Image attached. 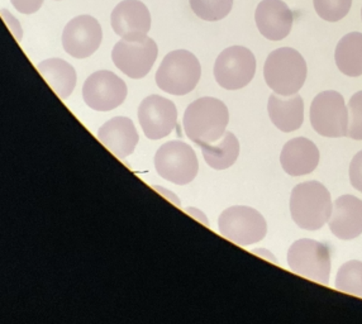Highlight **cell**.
<instances>
[{"label": "cell", "instance_id": "cell-16", "mask_svg": "<svg viewBox=\"0 0 362 324\" xmlns=\"http://www.w3.org/2000/svg\"><path fill=\"white\" fill-rule=\"evenodd\" d=\"M98 139L115 156L126 158L134 152L139 136L132 120L127 117H115L99 128Z\"/></svg>", "mask_w": 362, "mask_h": 324}, {"label": "cell", "instance_id": "cell-12", "mask_svg": "<svg viewBox=\"0 0 362 324\" xmlns=\"http://www.w3.org/2000/svg\"><path fill=\"white\" fill-rule=\"evenodd\" d=\"M139 120L147 139H165L175 129L177 109L174 103L163 96H147L139 104Z\"/></svg>", "mask_w": 362, "mask_h": 324}, {"label": "cell", "instance_id": "cell-27", "mask_svg": "<svg viewBox=\"0 0 362 324\" xmlns=\"http://www.w3.org/2000/svg\"><path fill=\"white\" fill-rule=\"evenodd\" d=\"M350 181L356 190L362 192V151L357 152L351 161Z\"/></svg>", "mask_w": 362, "mask_h": 324}, {"label": "cell", "instance_id": "cell-18", "mask_svg": "<svg viewBox=\"0 0 362 324\" xmlns=\"http://www.w3.org/2000/svg\"><path fill=\"white\" fill-rule=\"evenodd\" d=\"M280 162L285 173L290 176L308 175L313 173L320 163V151L310 139L296 137L285 144Z\"/></svg>", "mask_w": 362, "mask_h": 324}, {"label": "cell", "instance_id": "cell-23", "mask_svg": "<svg viewBox=\"0 0 362 324\" xmlns=\"http://www.w3.org/2000/svg\"><path fill=\"white\" fill-rule=\"evenodd\" d=\"M334 288L362 298V261L352 260L342 265L338 270Z\"/></svg>", "mask_w": 362, "mask_h": 324}, {"label": "cell", "instance_id": "cell-29", "mask_svg": "<svg viewBox=\"0 0 362 324\" xmlns=\"http://www.w3.org/2000/svg\"><path fill=\"white\" fill-rule=\"evenodd\" d=\"M152 189L155 190V192H158L160 195H163V198L168 199L170 203H173V204L176 205V207H181V202L179 197L176 195L175 192H171L169 189H166V187H163V186H157L152 185Z\"/></svg>", "mask_w": 362, "mask_h": 324}, {"label": "cell", "instance_id": "cell-8", "mask_svg": "<svg viewBox=\"0 0 362 324\" xmlns=\"http://www.w3.org/2000/svg\"><path fill=\"white\" fill-rule=\"evenodd\" d=\"M310 123L315 132L329 139H341L349 133V109L337 91H322L310 105Z\"/></svg>", "mask_w": 362, "mask_h": 324}, {"label": "cell", "instance_id": "cell-22", "mask_svg": "<svg viewBox=\"0 0 362 324\" xmlns=\"http://www.w3.org/2000/svg\"><path fill=\"white\" fill-rule=\"evenodd\" d=\"M202 154L208 166L214 170L230 168L240 155V142L232 132H226L222 139L213 144H200Z\"/></svg>", "mask_w": 362, "mask_h": 324}, {"label": "cell", "instance_id": "cell-13", "mask_svg": "<svg viewBox=\"0 0 362 324\" xmlns=\"http://www.w3.org/2000/svg\"><path fill=\"white\" fill-rule=\"evenodd\" d=\"M103 40L102 25L91 16H78L65 25L62 46L75 59H86L100 47Z\"/></svg>", "mask_w": 362, "mask_h": 324}, {"label": "cell", "instance_id": "cell-17", "mask_svg": "<svg viewBox=\"0 0 362 324\" xmlns=\"http://www.w3.org/2000/svg\"><path fill=\"white\" fill-rule=\"evenodd\" d=\"M329 229L339 240H354L362 233V200L342 195L334 202L329 216Z\"/></svg>", "mask_w": 362, "mask_h": 324}, {"label": "cell", "instance_id": "cell-15", "mask_svg": "<svg viewBox=\"0 0 362 324\" xmlns=\"http://www.w3.org/2000/svg\"><path fill=\"white\" fill-rule=\"evenodd\" d=\"M255 21L259 33L270 41L289 36L294 14L283 0H262L256 8Z\"/></svg>", "mask_w": 362, "mask_h": 324}, {"label": "cell", "instance_id": "cell-3", "mask_svg": "<svg viewBox=\"0 0 362 324\" xmlns=\"http://www.w3.org/2000/svg\"><path fill=\"white\" fill-rule=\"evenodd\" d=\"M307 62L296 50L281 47L267 56L264 66L266 84L280 96H293L307 79Z\"/></svg>", "mask_w": 362, "mask_h": 324}, {"label": "cell", "instance_id": "cell-6", "mask_svg": "<svg viewBox=\"0 0 362 324\" xmlns=\"http://www.w3.org/2000/svg\"><path fill=\"white\" fill-rule=\"evenodd\" d=\"M157 174L176 185H187L199 171V162L193 149L181 141L163 144L155 155Z\"/></svg>", "mask_w": 362, "mask_h": 324}, {"label": "cell", "instance_id": "cell-20", "mask_svg": "<svg viewBox=\"0 0 362 324\" xmlns=\"http://www.w3.org/2000/svg\"><path fill=\"white\" fill-rule=\"evenodd\" d=\"M40 75L60 99H67L76 86V71L62 59H49L37 65Z\"/></svg>", "mask_w": 362, "mask_h": 324}, {"label": "cell", "instance_id": "cell-5", "mask_svg": "<svg viewBox=\"0 0 362 324\" xmlns=\"http://www.w3.org/2000/svg\"><path fill=\"white\" fill-rule=\"evenodd\" d=\"M219 233L238 246H250L265 238L267 224L262 214L250 207L235 205L218 219Z\"/></svg>", "mask_w": 362, "mask_h": 324}, {"label": "cell", "instance_id": "cell-14", "mask_svg": "<svg viewBox=\"0 0 362 324\" xmlns=\"http://www.w3.org/2000/svg\"><path fill=\"white\" fill-rule=\"evenodd\" d=\"M113 30L122 38H139L151 28V14L139 0H123L110 16Z\"/></svg>", "mask_w": 362, "mask_h": 324}, {"label": "cell", "instance_id": "cell-32", "mask_svg": "<svg viewBox=\"0 0 362 324\" xmlns=\"http://www.w3.org/2000/svg\"><path fill=\"white\" fill-rule=\"evenodd\" d=\"M361 17H362V9H361Z\"/></svg>", "mask_w": 362, "mask_h": 324}, {"label": "cell", "instance_id": "cell-2", "mask_svg": "<svg viewBox=\"0 0 362 324\" xmlns=\"http://www.w3.org/2000/svg\"><path fill=\"white\" fill-rule=\"evenodd\" d=\"M331 194L318 181L296 185L290 197V213L298 227L307 231L320 229L332 214Z\"/></svg>", "mask_w": 362, "mask_h": 324}, {"label": "cell", "instance_id": "cell-26", "mask_svg": "<svg viewBox=\"0 0 362 324\" xmlns=\"http://www.w3.org/2000/svg\"><path fill=\"white\" fill-rule=\"evenodd\" d=\"M349 133L352 139H362V91H357L349 102Z\"/></svg>", "mask_w": 362, "mask_h": 324}, {"label": "cell", "instance_id": "cell-25", "mask_svg": "<svg viewBox=\"0 0 362 324\" xmlns=\"http://www.w3.org/2000/svg\"><path fill=\"white\" fill-rule=\"evenodd\" d=\"M314 9L327 22H338L350 12L352 0H313Z\"/></svg>", "mask_w": 362, "mask_h": 324}, {"label": "cell", "instance_id": "cell-24", "mask_svg": "<svg viewBox=\"0 0 362 324\" xmlns=\"http://www.w3.org/2000/svg\"><path fill=\"white\" fill-rule=\"evenodd\" d=\"M192 11L206 22L226 18L233 6V0H189Z\"/></svg>", "mask_w": 362, "mask_h": 324}, {"label": "cell", "instance_id": "cell-19", "mask_svg": "<svg viewBox=\"0 0 362 324\" xmlns=\"http://www.w3.org/2000/svg\"><path fill=\"white\" fill-rule=\"evenodd\" d=\"M267 112L274 126L281 132H294L304 122V102L298 93L293 96H280L274 93L269 98Z\"/></svg>", "mask_w": 362, "mask_h": 324}, {"label": "cell", "instance_id": "cell-7", "mask_svg": "<svg viewBox=\"0 0 362 324\" xmlns=\"http://www.w3.org/2000/svg\"><path fill=\"white\" fill-rule=\"evenodd\" d=\"M288 265L290 270L300 277L322 285L329 284L331 255L328 248L318 241H296L288 251Z\"/></svg>", "mask_w": 362, "mask_h": 324}, {"label": "cell", "instance_id": "cell-10", "mask_svg": "<svg viewBox=\"0 0 362 324\" xmlns=\"http://www.w3.org/2000/svg\"><path fill=\"white\" fill-rule=\"evenodd\" d=\"M256 72L255 54L243 46H232L222 51L214 64V78L227 91L247 86Z\"/></svg>", "mask_w": 362, "mask_h": 324}, {"label": "cell", "instance_id": "cell-4", "mask_svg": "<svg viewBox=\"0 0 362 324\" xmlns=\"http://www.w3.org/2000/svg\"><path fill=\"white\" fill-rule=\"evenodd\" d=\"M200 76L202 66L197 56L187 50H176L163 57L156 72V84L171 96H187L195 89Z\"/></svg>", "mask_w": 362, "mask_h": 324}, {"label": "cell", "instance_id": "cell-21", "mask_svg": "<svg viewBox=\"0 0 362 324\" xmlns=\"http://www.w3.org/2000/svg\"><path fill=\"white\" fill-rule=\"evenodd\" d=\"M334 60L338 70L351 76L357 78L362 75V33L351 32L342 37L338 42L334 52Z\"/></svg>", "mask_w": 362, "mask_h": 324}, {"label": "cell", "instance_id": "cell-31", "mask_svg": "<svg viewBox=\"0 0 362 324\" xmlns=\"http://www.w3.org/2000/svg\"><path fill=\"white\" fill-rule=\"evenodd\" d=\"M252 253H254L255 255L259 256V258H265L267 261H272L274 264H278V260L274 258V256H272V253H270V251L265 250V248H256V250H254Z\"/></svg>", "mask_w": 362, "mask_h": 324}, {"label": "cell", "instance_id": "cell-1", "mask_svg": "<svg viewBox=\"0 0 362 324\" xmlns=\"http://www.w3.org/2000/svg\"><path fill=\"white\" fill-rule=\"evenodd\" d=\"M228 122L227 105L217 98L204 96L187 107L182 125L187 139L200 146L222 139Z\"/></svg>", "mask_w": 362, "mask_h": 324}, {"label": "cell", "instance_id": "cell-28", "mask_svg": "<svg viewBox=\"0 0 362 324\" xmlns=\"http://www.w3.org/2000/svg\"><path fill=\"white\" fill-rule=\"evenodd\" d=\"M11 3L22 14H33L40 11L43 0H11Z\"/></svg>", "mask_w": 362, "mask_h": 324}, {"label": "cell", "instance_id": "cell-30", "mask_svg": "<svg viewBox=\"0 0 362 324\" xmlns=\"http://www.w3.org/2000/svg\"><path fill=\"white\" fill-rule=\"evenodd\" d=\"M185 213H187L190 216H193L195 221H198L199 223H203L204 226H209V221H208V218H206V213H203V212L198 209V208L187 207V208H185Z\"/></svg>", "mask_w": 362, "mask_h": 324}, {"label": "cell", "instance_id": "cell-11", "mask_svg": "<svg viewBox=\"0 0 362 324\" xmlns=\"http://www.w3.org/2000/svg\"><path fill=\"white\" fill-rule=\"evenodd\" d=\"M83 98L89 108L109 112L118 108L127 98V85L115 72L100 70L85 80Z\"/></svg>", "mask_w": 362, "mask_h": 324}, {"label": "cell", "instance_id": "cell-9", "mask_svg": "<svg viewBox=\"0 0 362 324\" xmlns=\"http://www.w3.org/2000/svg\"><path fill=\"white\" fill-rule=\"evenodd\" d=\"M157 54L156 42L150 37L122 38L112 51V60L128 78L142 79L151 71Z\"/></svg>", "mask_w": 362, "mask_h": 324}]
</instances>
